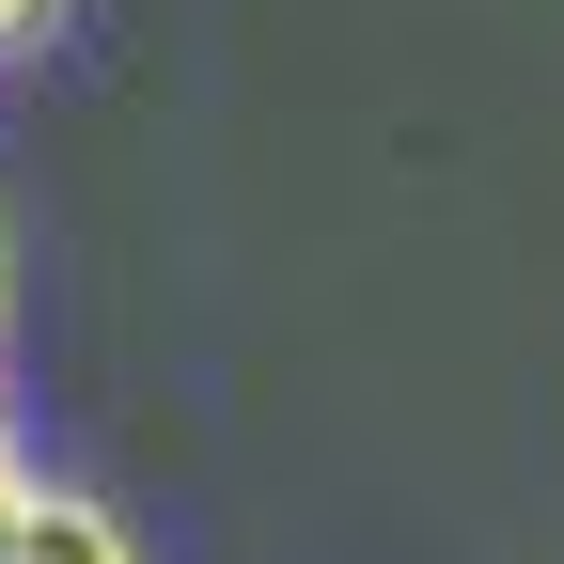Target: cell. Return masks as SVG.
I'll list each match as a JSON object with an SVG mask.
<instances>
[{"mask_svg": "<svg viewBox=\"0 0 564 564\" xmlns=\"http://www.w3.org/2000/svg\"><path fill=\"white\" fill-rule=\"evenodd\" d=\"M0 564H126V533L95 502H17V533H0Z\"/></svg>", "mask_w": 564, "mask_h": 564, "instance_id": "cell-1", "label": "cell"}, {"mask_svg": "<svg viewBox=\"0 0 564 564\" xmlns=\"http://www.w3.org/2000/svg\"><path fill=\"white\" fill-rule=\"evenodd\" d=\"M47 17H63V0H0V32H47Z\"/></svg>", "mask_w": 564, "mask_h": 564, "instance_id": "cell-2", "label": "cell"}, {"mask_svg": "<svg viewBox=\"0 0 564 564\" xmlns=\"http://www.w3.org/2000/svg\"><path fill=\"white\" fill-rule=\"evenodd\" d=\"M17 502H32V486H17V470H0V533H17Z\"/></svg>", "mask_w": 564, "mask_h": 564, "instance_id": "cell-3", "label": "cell"}, {"mask_svg": "<svg viewBox=\"0 0 564 564\" xmlns=\"http://www.w3.org/2000/svg\"><path fill=\"white\" fill-rule=\"evenodd\" d=\"M0 314H17V267H0Z\"/></svg>", "mask_w": 564, "mask_h": 564, "instance_id": "cell-4", "label": "cell"}]
</instances>
